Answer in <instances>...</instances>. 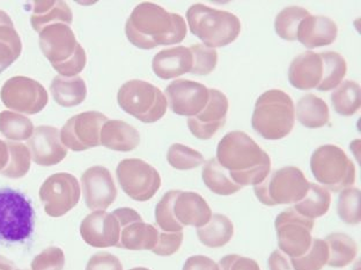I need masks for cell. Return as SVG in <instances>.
<instances>
[{"mask_svg":"<svg viewBox=\"0 0 361 270\" xmlns=\"http://www.w3.org/2000/svg\"><path fill=\"white\" fill-rule=\"evenodd\" d=\"M360 190L346 188L341 192L337 205V212L343 222L350 225H357L361 222Z\"/></svg>","mask_w":361,"mask_h":270,"instance_id":"obj_40","label":"cell"},{"mask_svg":"<svg viewBox=\"0 0 361 270\" xmlns=\"http://www.w3.org/2000/svg\"><path fill=\"white\" fill-rule=\"evenodd\" d=\"M310 15V11L300 6L286 7L276 16L274 30L285 41H297L298 27L305 18Z\"/></svg>","mask_w":361,"mask_h":270,"instance_id":"obj_38","label":"cell"},{"mask_svg":"<svg viewBox=\"0 0 361 270\" xmlns=\"http://www.w3.org/2000/svg\"><path fill=\"white\" fill-rule=\"evenodd\" d=\"M187 21L192 35L197 36L207 48L232 44L241 32V21L235 14L211 8L204 4L189 7Z\"/></svg>","mask_w":361,"mask_h":270,"instance_id":"obj_6","label":"cell"},{"mask_svg":"<svg viewBox=\"0 0 361 270\" xmlns=\"http://www.w3.org/2000/svg\"><path fill=\"white\" fill-rule=\"evenodd\" d=\"M168 104L178 116L195 117L203 111L209 102V88L195 81L178 79L166 89Z\"/></svg>","mask_w":361,"mask_h":270,"instance_id":"obj_17","label":"cell"},{"mask_svg":"<svg viewBox=\"0 0 361 270\" xmlns=\"http://www.w3.org/2000/svg\"><path fill=\"white\" fill-rule=\"evenodd\" d=\"M219 267L220 270H261L254 259L238 255L224 257L219 261Z\"/></svg>","mask_w":361,"mask_h":270,"instance_id":"obj_46","label":"cell"},{"mask_svg":"<svg viewBox=\"0 0 361 270\" xmlns=\"http://www.w3.org/2000/svg\"><path fill=\"white\" fill-rule=\"evenodd\" d=\"M319 56L323 60V75L322 81L316 89L319 91L336 89L342 84L343 79L348 73V63L338 52H321Z\"/></svg>","mask_w":361,"mask_h":270,"instance_id":"obj_34","label":"cell"},{"mask_svg":"<svg viewBox=\"0 0 361 270\" xmlns=\"http://www.w3.org/2000/svg\"><path fill=\"white\" fill-rule=\"evenodd\" d=\"M56 103L72 108L82 103L87 96V86L80 77H56L50 86Z\"/></svg>","mask_w":361,"mask_h":270,"instance_id":"obj_28","label":"cell"},{"mask_svg":"<svg viewBox=\"0 0 361 270\" xmlns=\"http://www.w3.org/2000/svg\"><path fill=\"white\" fill-rule=\"evenodd\" d=\"M338 27L328 16H307L298 27L297 41L307 49L323 48L335 42Z\"/></svg>","mask_w":361,"mask_h":270,"instance_id":"obj_22","label":"cell"},{"mask_svg":"<svg viewBox=\"0 0 361 270\" xmlns=\"http://www.w3.org/2000/svg\"><path fill=\"white\" fill-rule=\"evenodd\" d=\"M297 117L307 129H321L329 122V106L314 94H307L298 102Z\"/></svg>","mask_w":361,"mask_h":270,"instance_id":"obj_30","label":"cell"},{"mask_svg":"<svg viewBox=\"0 0 361 270\" xmlns=\"http://www.w3.org/2000/svg\"><path fill=\"white\" fill-rule=\"evenodd\" d=\"M295 122V106L288 94L271 89L262 94L252 117V129L267 140H281L292 132Z\"/></svg>","mask_w":361,"mask_h":270,"instance_id":"obj_5","label":"cell"},{"mask_svg":"<svg viewBox=\"0 0 361 270\" xmlns=\"http://www.w3.org/2000/svg\"><path fill=\"white\" fill-rule=\"evenodd\" d=\"M329 259L326 240L313 239L310 250L299 257L290 259L295 270H322Z\"/></svg>","mask_w":361,"mask_h":270,"instance_id":"obj_39","label":"cell"},{"mask_svg":"<svg viewBox=\"0 0 361 270\" xmlns=\"http://www.w3.org/2000/svg\"><path fill=\"white\" fill-rule=\"evenodd\" d=\"M202 178L207 188L218 195H232L243 188L233 181L228 172L218 163L216 158H211L205 163L202 170Z\"/></svg>","mask_w":361,"mask_h":270,"instance_id":"obj_33","label":"cell"},{"mask_svg":"<svg viewBox=\"0 0 361 270\" xmlns=\"http://www.w3.org/2000/svg\"><path fill=\"white\" fill-rule=\"evenodd\" d=\"M0 133L12 141L30 140L34 125L28 117L13 111L0 112Z\"/></svg>","mask_w":361,"mask_h":270,"instance_id":"obj_36","label":"cell"},{"mask_svg":"<svg viewBox=\"0 0 361 270\" xmlns=\"http://www.w3.org/2000/svg\"><path fill=\"white\" fill-rule=\"evenodd\" d=\"M108 118L97 111H87L72 117L63 126L61 141L65 148L73 151H85L99 147L101 129Z\"/></svg>","mask_w":361,"mask_h":270,"instance_id":"obj_15","label":"cell"},{"mask_svg":"<svg viewBox=\"0 0 361 270\" xmlns=\"http://www.w3.org/2000/svg\"><path fill=\"white\" fill-rule=\"evenodd\" d=\"M209 102L202 112L188 118L191 134L200 140H209L225 126L228 113V98L223 91L209 89Z\"/></svg>","mask_w":361,"mask_h":270,"instance_id":"obj_19","label":"cell"},{"mask_svg":"<svg viewBox=\"0 0 361 270\" xmlns=\"http://www.w3.org/2000/svg\"><path fill=\"white\" fill-rule=\"evenodd\" d=\"M8 162L0 174L7 178L19 179L26 176L30 170L32 154L26 145L21 142L7 141Z\"/></svg>","mask_w":361,"mask_h":270,"instance_id":"obj_37","label":"cell"},{"mask_svg":"<svg viewBox=\"0 0 361 270\" xmlns=\"http://www.w3.org/2000/svg\"><path fill=\"white\" fill-rule=\"evenodd\" d=\"M0 270H16V264L10 259L0 255Z\"/></svg>","mask_w":361,"mask_h":270,"instance_id":"obj_50","label":"cell"},{"mask_svg":"<svg viewBox=\"0 0 361 270\" xmlns=\"http://www.w3.org/2000/svg\"><path fill=\"white\" fill-rule=\"evenodd\" d=\"M197 236L207 248H223L234 236V224L223 214H213L207 224L197 228Z\"/></svg>","mask_w":361,"mask_h":270,"instance_id":"obj_29","label":"cell"},{"mask_svg":"<svg viewBox=\"0 0 361 270\" xmlns=\"http://www.w3.org/2000/svg\"><path fill=\"white\" fill-rule=\"evenodd\" d=\"M207 200L195 192L169 191L155 207V222L165 232L183 231L184 226L200 228L211 219Z\"/></svg>","mask_w":361,"mask_h":270,"instance_id":"obj_3","label":"cell"},{"mask_svg":"<svg viewBox=\"0 0 361 270\" xmlns=\"http://www.w3.org/2000/svg\"><path fill=\"white\" fill-rule=\"evenodd\" d=\"M334 110L341 116H353L360 109V86L358 82L346 80L331 94Z\"/></svg>","mask_w":361,"mask_h":270,"instance_id":"obj_35","label":"cell"},{"mask_svg":"<svg viewBox=\"0 0 361 270\" xmlns=\"http://www.w3.org/2000/svg\"><path fill=\"white\" fill-rule=\"evenodd\" d=\"M64 266V252L56 246L45 248L32 261V270H63Z\"/></svg>","mask_w":361,"mask_h":270,"instance_id":"obj_43","label":"cell"},{"mask_svg":"<svg viewBox=\"0 0 361 270\" xmlns=\"http://www.w3.org/2000/svg\"><path fill=\"white\" fill-rule=\"evenodd\" d=\"M86 270H123V266L116 255L99 252L90 257Z\"/></svg>","mask_w":361,"mask_h":270,"instance_id":"obj_45","label":"cell"},{"mask_svg":"<svg viewBox=\"0 0 361 270\" xmlns=\"http://www.w3.org/2000/svg\"><path fill=\"white\" fill-rule=\"evenodd\" d=\"M192 68L190 73L196 75H207L214 71L218 64V52L216 49L207 48L204 44L191 45Z\"/></svg>","mask_w":361,"mask_h":270,"instance_id":"obj_42","label":"cell"},{"mask_svg":"<svg viewBox=\"0 0 361 270\" xmlns=\"http://www.w3.org/2000/svg\"><path fill=\"white\" fill-rule=\"evenodd\" d=\"M269 270H295L290 262V257L284 255L281 250L272 252L268 260Z\"/></svg>","mask_w":361,"mask_h":270,"instance_id":"obj_48","label":"cell"},{"mask_svg":"<svg viewBox=\"0 0 361 270\" xmlns=\"http://www.w3.org/2000/svg\"><path fill=\"white\" fill-rule=\"evenodd\" d=\"M100 143L115 151L135 150L140 143V135L133 126L122 120H108L101 129Z\"/></svg>","mask_w":361,"mask_h":270,"instance_id":"obj_25","label":"cell"},{"mask_svg":"<svg viewBox=\"0 0 361 270\" xmlns=\"http://www.w3.org/2000/svg\"><path fill=\"white\" fill-rule=\"evenodd\" d=\"M192 53L185 46H175L158 52L152 60V70L162 80H171L190 73Z\"/></svg>","mask_w":361,"mask_h":270,"instance_id":"obj_24","label":"cell"},{"mask_svg":"<svg viewBox=\"0 0 361 270\" xmlns=\"http://www.w3.org/2000/svg\"><path fill=\"white\" fill-rule=\"evenodd\" d=\"M216 161L242 187L256 186L270 174V156L241 131L228 133L220 140Z\"/></svg>","mask_w":361,"mask_h":270,"instance_id":"obj_2","label":"cell"},{"mask_svg":"<svg viewBox=\"0 0 361 270\" xmlns=\"http://www.w3.org/2000/svg\"><path fill=\"white\" fill-rule=\"evenodd\" d=\"M116 176L123 192L138 202L149 201L161 187L158 170L139 158L121 161Z\"/></svg>","mask_w":361,"mask_h":270,"instance_id":"obj_11","label":"cell"},{"mask_svg":"<svg viewBox=\"0 0 361 270\" xmlns=\"http://www.w3.org/2000/svg\"><path fill=\"white\" fill-rule=\"evenodd\" d=\"M85 202L88 210L106 212L117 198V188L110 171L104 167H92L81 177Z\"/></svg>","mask_w":361,"mask_h":270,"instance_id":"obj_18","label":"cell"},{"mask_svg":"<svg viewBox=\"0 0 361 270\" xmlns=\"http://www.w3.org/2000/svg\"><path fill=\"white\" fill-rule=\"evenodd\" d=\"M183 243V231L165 232L159 230L158 243L153 253L159 257H171L178 252Z\"/></svg>","mask_w":361,"mask_h":270,"instance_id":"obj_44","label":"cell"},{"mask_svg":"<svg viewBox=\"0 0 361 270\" xmlns=\"http://www.w3.org/2000/svg\"><path fill=\"white\" fill-rule=\"evenodd\" d=\"M130 270H151V269H149V268L139 267V268H133V269H130Z\"/></svg>","mask_w":361,"mask_h":270,"instance_id":"obj_51","label":"cell"},{"mask_svg":"<svg viewBox=\"0 0 361 270\" xmlns=\"http://www.w3.org/2000/svg\"><path fill=\"white\" fill-rule=\"evenodd\" d=\"M120 223V241L116 248L129 251H153L158 243L159 229L144 222L142 216L133 208L114 210Z\"/></svg>","mask_w":361,"mask_h":270,"instance_id":"obj_16","label":"cell"},{"mask_svg":"<svg viewBox=\"0 0 361 270\" xmlns=\"http://www.w3.org/2000/svg\"><path fill=\"white\" fill-rule=\"evenodd\" d=\"M326 243L329 251V259L326 264L329 267H348L358 255L357 243L345 233H331L326 237Z\"/></svg>","mask_w":361,"mask_h":270,"instance_id":"obj_32","label":"cell"},{"mask_svg":"<svg viewBox=\"0 0 361 270\" xmlns=\"http://www.w3.org/2000/svg\"><path fill=\"white\" fill-rule=\"evenodd\" d=\"M117 102L124 112L145 124L158 122L167 112V97L147 81L126 82L118 90Z\"/></svg>","mask_w":361,"mask_h":270,"instance_id":"obj_8","label":"cell"},{"mask_svg":"<svg viewBox=\"0 0 361 270\" xmlns=\"http://www.w3.org/2000/svg\"><path fill=\"white\" fill-rule=\"evenodd\" d=\"M39 34L43 55L61 77H78L84 71L87 56L80 43H78L71 27L55 23L45 27Z\"/></svg>","mask_w":361,"mask_h":270,"instance_id":"obj_4","label":"cell"},{"mask_svg":"<svg viewBox=\"0 0 361 270\" xmlns=\"http://www.w3.org/2000/svg\"><path fill=\"white\" fill-rule=\"evenodd\" d=\"M274 228L279 250L287 257H299L310 250L314 219H307L294 210H287L276 217Z\"/></svg>","mask_w":361,"mask_h":270,"instance_id":"obj_12","label":"cell"},{"mask_svg":"<svg viewBox=\"0 0 361 270\" xmlns=\"http://www.w3.org/2000/svg\"><path fill=\"white\" fill-rule=\"evenodd\" d=\"M4 105L16 112L36 115L48 104L47 90L39 81L27 77H13L1 88Z\"/></svg>","mask_w":361,"mask_h":270,"instance_id":"obj_14","label":"cell"},{"mask_svg":"<svg viewBox=\"0 0 361 270\" xmlns=\"http://www.w3.org/2000/svg\"><path fill=\"white\" fill-rule=\"evenodd\" d=\"M187 32L183 16L171 13L153 3L137 5L126 23L129 42L142 50H152L160 45L178 44L183 42Z\"/></svg>","mask_w":361,"mask_h":270,"instance_id":"obj_1","label":"cell"},{"mask_svg":"<svg viewBox=\"0 0 361 270\" xmlns=\"http://www.w3.org/2000/svg\"><path fill=\"white\" fill-rule=\"evenodd\" d=\"M16 270H27V269H16Z\"/></svg>","mask_w":361,"mask_h":270,"instance_id":"obj_52","label":"cell"},{"mask_svg":"<svg viewBox=\"0 0 361 270\" xmlns=\"http://www.w3.org/2000/svg\"><path fill=\"white\" fill-rule=\"evenodd\" d=\"M323 60L319 53L306 51L298 56L288 68V80L294 88L310 90L319 87L322 81Z\"/></svg>","mask_w":361,"mask_h":270,"instance_id":"obj_23","label":"cell"},{"mask_svg":"<svg viewBox=\"0 0 361 270\" xmlns=\"http://www.w3.org/2000/svg\"><path fill=\"white\" fill-rule=\"evenodd\" d=\"M120 233V223L113 212L97 210L81 222V237L92 248H116Z\"/></svg>","mask_w":361,"mask_h":270,"instance_id":"obj_20","label":"cell"},{"mask_svg":"<svg viewBox=\"0 0 361 270\" xmlns=\"http://www.w3.org/2000/svg\"><path fill=\"white\" fill-rule=\"evenodd\" d=\"M32 161L41 167L61 163L68 150L61 141V132L52 126H39L28 140Z\"/></svg>","mask_w":361,"mask_h":270,"instance_id":"obj_21","label":"cell"},{"mask_svg":"<svg viewBox=\"0 0 361 270\" xmlns=\"http://www.w3.org/2000/svg\"><path fill=\"white\" fill-rule=\"evenodd\" d=\"M310 181L297 167H285L269 174L254 187L256 198L265 206L295 205L310 188Z\"/></svg>","mask_w":361,"mask_h":270,"instance_id":"obj_10","label":"cell"},{"mask_svg":"<svg viewBox=\"0 0 361 270\" xmlns=\"http://www.w3.org/2000/svg\"><path fill=\"white\" fill-rule=\"evenodd\" d=\"M331 205V195L326 187L310 183L306 195L294 205L293 210L307 219H315L326 215Z\"/></svg>","mask_w":361,"mask_h":270,"instance_id":"obj_31","label":"cell"},{"mask_svg":"<svg viewBox=\"0 0 361 270\" xmlns=\"http://www.w3.org/2000/svg\"><path fill=\"white\" fill-rule=\"evenodd\" d=\"M182 270H220L219 264H216L211 257L205 255H194L188 257Z\"/></svg>","mask_w":361,"mask_h":270,"instance_id":"obj_47","label":"cell"},{"mask_svg":"<svg viewBox=\"0 0 361 270\" xmlns=\"http://www.w3.org/2000/svg\"><path fill=\"white\" fill-rule=\"evenodd\" d=\"M23 51V43L10 15L0 10V75L10 68Z\"/></svg>","mask_w":361,"mask_h":270,"instance_id":"obj_27","label":"cell"},{"mask_svg":"<svg viewBox=\"0 0 361 270\" xmlns=\"http://www.w3.org/2000/svg\"><path fill=\"white\" fill-rule=\"evenodd\" d=\"M8 162V147L7 142L0 140V172L6 167Z\"/></svg>","mask_w":361,"mask_h":270,"instance_id":"obj_49","label":"cell"},{"mask_svg":"<svg viewBox=\"0 0 361 270\" xmlns=\"http://www.w3.org/2000/svg\"><path fill=\"white\" fill-rule=\"evenodd\" d=\"M310 170L323 187L332 192H342L355 183V167L345 151L338 146L324 145L310 158Z\"/></svg>","mask_w":361,"mask_h":270,"instance_id":"obj_9","label":"cell"},{"mask_svg":"<svg viewBox=\"0 0 361 270\" xmlns=\"http://www.w3.org/2000/svg\"><path fill=\"white\" fill-rule=\"evenodd\" d=\"M32 16L30 23L35 32H39L45 27L55 23H65L71 26L73 21L71 8L64 1L56 0H39L32 1Z\"/></svg>","mask_w":361,"mask_h":270,"instance_id":"obj_26","label":"cell"},{"mask_svg":"<svg viewBox=\"0 0 361 270\" xmlns=\"http://www.w3.org/2000/svg\"><path fill=\"white\" fill-rule=\"evenodd\" d=\"M35 212L23 192L10 187L0 188V241L23 243L32 237Z\"/></svg>","mask_w":361,"mask_h":270,"instance_id":"obj_7","label":"cell"},{"mask_svg":"<svg viewBox=\"0 0 361 270\" xmlns=\"http://www.w3.org/2000/svg\"><path fill=\"white\" fill-rule=\"evenodd\" d=\"M167 161L176 170H191L203 165L204 156L188 146L174 143L168 149Z\"/></svg>","mask_w":361,"mask_h":270,"instance_id":"obj_41","label":"cell"},{"mask_svg":"<svg viewBox=\"0 0 361 270\" xmlns=\"http://www.w3.org/2000/svg\"><path fill=\"white\" fill-rule=\"evenodd\" d=\"M80 185L71 174H52L39 188V199L50 217H61L73 210L80 200Z\"/></svg>","mask_w":361,"mask_h":270,"instance_id":"obj_13","label":"cell"}]
</instances>
